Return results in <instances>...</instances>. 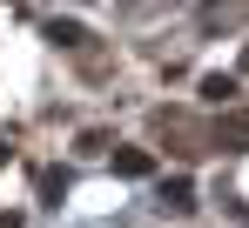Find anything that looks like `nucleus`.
I'll list each match as a JSON object with an SVG mask.
<instances>
[{
	"instance_id": "nucleus-1",
	"label": "nucleus",
	"mask_w": 249,
	"mask_h": 228,
	"mask_svg": "<svg viewBox=\"0 0 249 228\" xmlns=\"http://www.w3.org/2000/svg\"><path fill=\"white\" fill-rule=\"evenodd\" d=\"M47 40H54V47H61V54H81V61H94V54H88V27L81 20H47Z\"/></svg>"
},
{
	"instance_id": "nucleus-2",
	"label": "nucleus",
	"mask_w": 249,
	"mask_h": 228,
	"mask_svg": "<svg viewBox=\"0 0 249 228\" xmlns=\"http://www.w3.org/2000/svg\"><path fill=\"white\" fill-rule=\"evenodd\" d=\"M115 175H122V181H148V175H155V154L148 148H115Z\"/></svg>"
},
{
	"instance_id": "nucleus-3",
	"label": "nucleus",
	"mask_w": 249,
	"mask_h": 228,
	"mask_svg": "<svg viewBox=\"0 0 249 228\" xmlns=\"http://www.w3.org/2000/svg\"><path fill=\"white\" fill-rule=\"evenodd\" d=\"M215 148H229V154L249 148V114H222L215 121Z\"/></svg>"
},
{
	"instance_id": "nucleus-4",
	"label": "nucleus",
	"mask_w": 249,
	"mask_h": 228,
	"mask_svg": "<svg viewBox=\"0 0 249 228\" xmlns=\"http://www.w3.org/2000/svg\"><path fill=\"white\" fill-rule=\"evenodd\" d=\"M202 101L229 108V101H236V74H202Z\"/></svg>"
},
{
	"instance_id": "nucleus-5",
	"label": "nucleus",
	"mask_w": 249,
	"mask_h": 228,
	"mask_svg": "<svg viewBox=\"0 0 249 228\" xmlns=\"http://www.w3.org/2000/svg\"><path fill=\"white\" fill-rule=\"evenodd\" d=\"M162 201H168V208H196V188H189V181H168Z\"/></svg>"
},
{
	"instance_id": "nucleus-6",
	"label": "nucleus",
	"mask_w": 249,
	"mask_h": 228,
	"mask_svg": "<svg viewBox=\"0 0 249 228\" xmlns=\"http://www.w3.org/2000/svg\"><path fill=\"white\" fill-rule=\"evenodd\" d=\"M0 228H20V222H14V215H0Z\"/></svg>"
},
{
	"instance_id": "nucleus-7",
	"label": "nucleus",
	"mask_w": 249,
	"mask_h": 228,
	"mask_svg": "<svg viewBox=\"0 0 249 228\" xmlns=\"http://www.w3.org/2000/svg\"><path fill=\"white\" fill-rule=\"evenodd\" d=\"M0 161H7V134H0Z\"/></svg>"
},
{
	"instance_id": "nucleus-8",
	"label": "nucleus",
	"mask_w": 249,
	"mask_h": 228,
	"mask_svg": "<svg viewBox=\"0 0 249 228\" xmlns=\"http://www.w3.org/2000/svg\"><path fill=\"white\" fill-rule=\"evenodd\" d=\"M243 74H249V47H243Z\"/></svg>"
}]
</instances>
